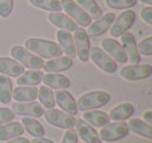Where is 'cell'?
<instances>
[{
  "mask_svg": "<svg viewBox=\"0 0 152 143\" xmlns=\"http://www.w3.org/2000/svg\"><path fill=\"white\" fill-rule=\"evenodd\" d=\"M58 39H59V43H60V47L63 50V52H66V56L68 58L74 59L76 58V50H75V43H74V37L69 32L67 31H58Z\"/></svg>",
  "mask_w": 152,
  "mask_h": 143,
  "instance_id": "d4e9b609",
  "label": "cell"
},
{
  "mask_svg": "<svg viewBox=\"0 0 152 143\" xmlns=\"http://www.w3.org/2000/svg\"><path fill=\"white\" fill-rule=\"evenodd\" d=\"M43 79V72H40L39 70H31V71L23 72L20 76H18V83L19 86H36L42 82Z\"/></svg>",
  "mask_w": 152,
  "mask_h": 143,
  "instance_id": "83f0119b",
  "label": "cell"
},
{
  "mask_svg": "<svg viewBox=\"0 0 152 143\" xmlns=\"http://www.w3.org/2000/svg\"><path fill=\"white\" fill-rule=\"evenodd\" d=\"M37 96H39L40 103H42L43 107H45V109H48V110L55 107V96H53V91L51 90L50 87L42 86V87L39 88Z\"/></svg>",
  "mask_w": 152,
  "mask_h": 143,
  "instance_id": "4dcf8cb0",
  "label": "cell"
},
{
  "mask_svg": "<svg viewBox=\"0 0 152 143\" xmlns=\"http://www.w3.org/2000/svg\"><path fill=\"white\" fill-rule=\"evenodd\" d=\"M74 43H75V50H76V56L80 59V62H88L89 59V37L86 29H76L74 36Z\"/></svg>",
  "mask_w": 152,
  "mask_h": 143,
  "instance_id": "9c48e42d",
  "label": "cell"
},
{
  "mask_svg": "<svg viewBox=\"0 0 152 143\" xmlns=\"http://www.w3.org/2000/svg\"><path fill=\"white\" fill-rule=\"evenodd\" d=\"M0 72L5 76H20L24 72V67L15 59L0 58Z\"/></svg>",
  "mask_w": 152,
  "mask_h": 143,
  "instance_id": "44dd1931",
  "label": "cell"
},
{
  "mask_svg": "<svg viewBox=\"0 0 152 143\" xmlns=\"http://www.w3.org/2000/svg\"><path fill=\"white\" fill-rule=\"evenodd\" d=\"M11 55L23 67H27V68H31V70H36V71L43 68V64H44L42 58H39V56H36L35 54L29 52L28 50H26V48L21 47V45H13V47L11 48Z\"/></svg>",
  "mask_w": 152,
  "mask_h": 143,
  "instance_id": "3957f363",
  "label": "cell"
},
{
  "mask_svg": "<svg viewBox=\"0 0 152 143\" xmlns=\"http://www.w3.org/2000/svg\"><path fill=\"white\" fill-rule=\"evenodd\" d=\"M83 120L87 122L88 125L96 126V127H103V126L110 123V117L105 112L99 111V110H89V111H84Z\"/></svg>",
  "mask_w": 152,
  "mask_h": 143,
  "instance_id": "cb8c5ba5",
  "label": "cell"
},
{
  "mask_svg": "<svg viewBox=\"0 0 152 143\" xmlns=\"http://www.w3.org/2000/svg\"><path fill=\"white\" fill-rule=\"evenodd\" d=\"M137 0H105V4L110 8L115 10H124V8H132L135 7Z\"/></svg>",
  "mask_w": 152,
  "mask_h": 143,
  "instance_id": "d6a6232c",
  "label": "cell"
},
{
  "mask_svg": "<svg viewBox=\"0 0 152 143\" xmlns=\"http://www.w3.org/2000/svg\"><path fill=\"white\" fill-rule=\"evenodd\" d=\"M29 3L36 8L50 11V12H60L63 10L59 0H29Z\"/></svg>",
  "mask_w": 152,
  "mask_h": 143,
  "instance_id": "1f68e13d",
  "label": "cell"
},
{
  "mask_svg": "<svg viewBox=\"0 0 152 143\" xmlns=\"http://www.w3.org/2000/svg\"><path fill=\"white\" fill-rule=\"evenodd\" d=\"M53 96H55V103H58L59 107L63 111H66V114H69V115L77 114L76 102L71 92H68L67 90H60V91H56V94H53Z\"/></svg>",
  "mask_w": 152,
  "mask_h": 143,
  "instance_id": "4fadbf2b",
  "label": "cell"
},
{
  "mask_svg": "<svg viewBox=\"0 0 152 143\" xmlns=\"http://www.w3.org/2000/svg\"><path fill=\"white\" fill-rule=\"evenodd\" d=\"M76 4L80 8H83L91 19H100L103 16L102 7L95 0H76Z\"/></svg>",
  "mask_w": 152,
  "mask_h": 143,
  "instance_id": "f1b7e54d",
  "label": "cell"
},
{
  "mask_svg": "<svg viewBox=\"0 0 152 143\" xmlns=\"http://www.w3.org/2000/svg\"><path fill=\"white\" fill-rule=\"evenodd\" d=\"M129 133L128 125L126 122H115L103 126L100 130V139L104 142H116L126 138Z\"/></svg>",
  "mask_w": 152,
  "mask_h": 143,
  "instance_id": "277c9868",
  "label": "cell"
},
{
  "mask_svg": "<svg viewBox=\"0 0 152 143\" xmlns=\"http://www.w3.org/2000/svg\"><path fill=\"white\" fill-rule=\"evenodd\" d=\"M13 117H15V114H13V111L11 109H7V107L0 109V126L5 125L8 122H12Z\"/></svg>",
  "mask_w": 152,
  "mask_h": 143,
  "instance_id": "d590c367",
  "label": "cell"
},
{
  "mask_svg": "<svg viewBox=\"0 0 152 143\" xmlns=\"http://www.w3.org/2000/svg\"><path fill=\"white\" fill-rule=\"evenodd\" d=\"M121 47L126 51L127 58L128 60H131V63L134 64H139L140 62V54L137 51V45L135 42V36L131 32H124L121 35Z\"/></svg>",
  "mask_w": 152,
  "mask_h": 143,
  "instance_id": "5bb4252c",
  "label": "cell"
},
{
  "mask_svg": "<svg viewBox=\"0 0 152 143\" xmlns=\"http://www.w3.org/2000/svg\"><path fill=\"white\" fill-rule=\"evenodd\" d=\"M7 143H31V141L24 138V136H18V138H13L11 141H8Z\"/></svg>",
  "mask_w": 152,
  "mask_h": 143,
  "instance_id": "f35d334b",
  "label": "cell"
},
{
  "mask_svg": "<svg viewBox=\"0 0 152 143\" xmlns=\"http://www.w3.org/2000/svg\"><path fill=\"white\" fill-rule=\"evenodd\" d=\"M31 143H55L53 141H51V139H47V138H35L34 141H32Z\"/></svg>",
  "mask_w": 152,
  "mask_h": 143,
  "instance_id": "60d3db41",
  "label": "cell"
},
{
  "mask_svg": "<svg viewBox=\"0 0 152 143\" xmlns=\"http://www.w3.org/2000/svg\"><path fill=\"white\" fill-rule=\"evenodd\" d=\"M140 55H145V56H151L152 55V37L148 36L144 40L139 43V48H137Z\"/></svg>",
  "mask_w": 152,
  "mask_h": 143,
  "instance_id": "836d02e7",
  "label": "cell"
},
{
  "mask_svg": "<svg viewBox=\"0 0 152 143\" xmlns=\"http://www.w3.org/2000/svg\"><path fill=\"white\" fill-rule=\"evenodd\" d=\"M12 82L10 76L0 75V102L3 104H8L12 100Z\"/></svg>",
  "mask_w": 152,
  "mask_h": 143,
  "instance_id": "f546056e",
  "label": "cell"
},
{
  "mask_svg": "<svg viewBox=\"0 0 152 143\" xmlns=\"http://www.w3.org/2000/svg\"><path fill=\"white\" fill-rule=\"evenodd\" d=\"M21 125H23V127L26 128L27 133H28L29 135L35 136V138H42V136H44L45 130H44V127H43V125L36 119V118L23 117Z\"/></svg>",
  "mask_w": 152,
  "mask_h": 143,
  "instance_id": "4316f807",
  "label": "cell"
},
{
  "mask_svg": "<svg viewBox=\"0 0 152 143\" xmlns=\"http://www.w3.org/2000/svg\"><path fill=\"white\" fill-rule=\"evenodd\" d=\"M75 126L77 127V135L86 143H103L96 130L92 126H89L87 122H84L83 119L76 120Z\"/></svg>",
  "mask_w": 152,
  "mask_h": 143,
  "instance_id": "e0dca14e",
  "label": "cell"
},
{
  "mask_svg": "<svg viewBox=\"0 0 152 143\" xmlns=\"http://www.w3.org/2000/svg\"><path fill=\"white\" fill-rule=\"evenodd\" d=\"M142 19L147 24H152V7H145L142 10Z\"/></svg>",
  "mask_w": 152,
  "mask_h": 143,
  "instance_id": "74e56055",
  "label": "cell"
},
{
  "mask_svg": "<svg viewBox=\"0 0 152 143\" xmlns=\"http://www.w3.org/2000/svg\"><path fill=\"white\" fill-rule=\"evenodd\" d=\"M37 92L39 88L36 86H19L12 90V96L18 103H29L36 100Z\"/></svg>",
  "mask_w": 152,
  "mask_h": 143,
  "instance_id": "2e32d148",
  "label": "cell"
},
{
  "mask_svg": "<svg viewBox=\"0 0 152 143\" xmlns=\"http://www.w3.org/2000/svg\"><path fill=\"white\" fill-rule=\"evenodd\" d=\"M43 83L45 87L55 88V90H67L71 86V80L63 74H47L43 76Z\"/></svg>",
  "mask_w": 152,
  "mask_h": 143,
  "instance_id": "ffe728a7",
  "label": "cell"
},
{
  "mask_svg": "<svg viewBox=\"0 0 152 143\" xmlns=\"http://www.w3.org/2000/svg\"><path fill=\"white\" fill-rule=\"evenodd\" d=\"M135 19H136V13L132 10H127L124 12H121L118 18H115L112 26H111V36L112 37L121 36L135 23Z\"/></svg>",
  "mask_w": 152,
  "mask_h": 143,
  "instance_id": "ba28073f",
  "label": "cell"
},
{
  "mask_svg": "<svg viewBox=\"0 0 152 143\" xmlns=\"http://www.w3.org/2000/svg\"><path fill=\"white\" fill-rule=\"evenodd\" d=\"M89 58L94 62V64L100 68L102 71L107 72V74H113L118 70V64H116L115 60L110 58L102 48L99 47H94L89 50Z\"/></svg>",
  "mask_w": 152,
  "mask_h": 143,
  "instance_id": "52a82bcc",
  "label": "cell"
},
{
  "mask_svg": "<svg viewBox=\"0 0 152 143\" xmlns=\"http://www.w3.org/2000/svg\"><path fill=\"white\" fill-rule=\"evenodd\" d=\"M26 50L35 54L39 58H47V59L59 58L63 54L61 47L56 42L36 39V37H31V39L26 40Z\"/></svg>",
  "mask_w": 152,
  "mask_h": 143,
  "instance_id": "6da1fadb",
  "label": "cell"
},
{
  "mask_svg": "<svg viewBox=\"0 0 152 143\" xmlns=\"http://www.w3.org/2000/svg\"><path fill=\"white\" fill-rule=\"evenodd\" d=\"M116 15L112 12L105 13L104 16H102L100 19H97L95 23H91L88 26V32L87 34L92 35V36H100V35L105 34L108 29L111 28L113 20H115Z\"/></svg>",
  "mask_w": 152,
  "mask_h": 143,
  "instance_id": "9a60e30c",
  "label": "cell"
},
{
  "mask_svg": "<svg viewBox=\"0 0 152 143\" xmlns=\"http://www.w3.org/2000/svg\"><path fill=\"white\" fill-rule=\"evenodd\" d=\"M144 120H145V123H148V125H152V111H145L144 112Z\"/></svg>",
  "mask_w": 152,
  "mask_h": 143,
  "instance_id": "ab89813d",
  "label": "cell"
},
{
  "mask_svg": "<svg viewBox=\"0 0 152 143\" xmlns=\"http://www.w3.org/2000/svg\"><path fill=\"white\" fill-rule=\"evenodd\" d=\"M43 117H45V120L50 125L59 127V128H64V130H69V128L75 127V123H76V119L74 118V115L66 114V112L60 111V110H56V109L48 110L47 112H44Z\"/></svg>",
  "mask_w": 152,
  "mask_h": 143,
  "instance_id": "8992f818",
  "label": "cell"
},
{
  "mask_svg": "<svg viewBox=\"0 0 152 143\" xmlns=\"http://www.w3.org/2000/svg\"><path fill=\"white\" fill-rule=\"evenodd\" d=\"M102 47H103V51H104L112 60L119 62V63H127V62H128L126 51L123 50L121 44L118 40L107 37V39H104L102 42Z\"/></svg>",
  "mask_w": 152,
  "mask_h": 143,
  "instance_id": "8fae6325",
  "label": "cell"
},
{
  "mask_svg": "<svg viewBox=\"0 0 152 143\" xmlns=\"http://www.w3.org/2000/svg\"><path fill=\"white\" fill-rule=\"evenodd\" d=\"M128 128L132 133L137 134L140 136H144L145 139H152V127L144 120L137 119V118H132L128 123Z\"/></svg>",
  "mask_w": 152,
  "mask_h": 143,
  "instance_id": "484cf974",
  "label": "cell"
},
{
  "mask_svg": "<svg viewBox=\"0 0 152 143\" xmlns=\"http://www.w3.org/2000/svg\"><path fill=\"white\" fill-rule=\"evenodd\" d=\"M15 115L20 117H29V118H40L44 115V107L42 104H37L36 102L29 103H15L12 104V109Z\"/></svg>",
  "mask_w": 152,
  "mask_h": 143,
  "instance_id": "7c38bea8",
  "label": "cell"
},
{
  "mask_svg": "<svg viewBox=\"0 0 152 143\" xmlns=\"http://www.w3.org/2000/svg\"><path fill=\"white\" fill-rule=\"evenodd\" d=\"M72 59L68 56H59V58H53L50 62H45L43 64V70L50 74H58V72H63L66 70L72 67Z\"/></svg>",
  "mask_w": 152,
  "mask_h": 143,
  "instance_id": "d6986e66",
  "label": "cell"
},
{
  "mask_svg": "<svg viewBox=\"0 0 152 143\" xmlns=\"http://www.w3.org/2000/svg\"><path fill=\"white\" fill-rule=\"evenodd\" d=\"M139 1H142V3H144V4H147V5H152V0H139Z\"/></svg>",
  "mask_w": 152,
  "mask_h": 143,
  "instance_id": "b9f144b4",
  "label": "cell"
},
{
  "mask_svg": "<svg viewBox=\"0 0 152 143\" xmlns=\"http://www.w3.org/2000/svg\"><path fill=\"white\" fill-rule=\"evenodd\" d=\"M13 8V0H0V16L1 18H8L12 12Z\"/></svg>",
  "mask_w": 152,
  "mask_h": 143,
  "instance_id": "e575fe53",
  "label": "cell"
},
{
  "mask_svg": "<svg viewBox=\"0 0 152 143\" xmlns=\"http://www.w3.org/2000/svg\"><path fill=\"white\" fill-rule=\"evenodd\" d=\"M48 20H50V23H52L53 26L61 28L63 31L75 32L76 29H77V24H76L68 15H66V13L51 12L50 15H48Z\"/></svg>",
  "mask_w": 152,
  "mask_h": 143,
  "instance_id": "ac0fdd59",
  "label": "cell"
},
{
  "mask_svg": "<svg viewBox=\"0 0 152 143\" xmlns=\"http://www.w3.org/2000/svg\"><path fill=\"white\" fill-rule=\"evenodd\" d=\"M24 133V127L19 122H8L7 125L0 126V141H11L20 136Z\"/></svg>",
  "mask_w": 152,
  "mask_h": 143,
  "instance_id": "603a6c76",
  "label": "cell"
},
{
  "mask_svg": "<svg viewBox=\"0 0 152 143\" xmlns=\"http://www.w3.org/2000/svg\"><path fill=\"white\" fill-rule=\"evenodd\" d=\"M111 100V95L105 91H89V92L81 95L77 99V111H89L103 107Z\"/></svg>",
  "mask_w": 152,
  "mask_h": 143,
  "instance_id": "7a4b0ae2",
  "label": "cell"
},
{
  "mask_svg": "<svg viewBox=\"0 0 152 143\" xmlns=\"http://www.w3.org/2000/svg\"><path fill=\"white\" fill-rule=\"evenodd\" d=\"M61 143H77V133L75 130H72V128H69L63 135Z\"/></svg>",
  "mask_w": 152,
  "mask_h": 143,
  "instance_id": "8d00e7d4",
  "label": "cell"
},
{
  "mask_svg": "<svg viewBox=\"0 0 152 143\" xmlns=\"http://www.w3.org/2000/svg\"><path fill=\"white\" fill-rule=\"evenodd\" d=\"M152 75V66L150 64H134L127 66L120 71V76L127 80H142Z\"/></svg>",
  "mask_w": 152,
  "mask_h": 143,
  "instance_id": "30bf717a",
  "label": "cell"
},
{
  "mask_svg": "<svg viewBox=\"0 0 152 143\" xmlns=\"http://www.w3.org/2000/svg\"><path fill=\"white\" fill-rule=\"evenodd\" d=\"M60 4L61 8L66 11V15H68L76 24H79L81 27H88L91 24L92 19L89 18L88 13L83 8H80L76 4L75 0H61Z\"/></svg>",
  "mask_w": 152,
  "mask_h": 143,
  "instance_id": "5b68a950",
  "label": "cell"
},
{
  "mask_svg": "<svg viewBox=\"0 0 152 143\" xmlns=\"http://www.w3.org/2000/svg\"><path fill=\"white\" fill-rule=\"evenodd\" d=\"M134 112H135L134 104L126 102V103H121L119 106H116L115 109L111 110L108 117H110V119L115 120V122H124L126 119H129Z\"/></svg>",
  "mask_w": 152,
  "mask_h": 143,
  "instance_id": "7402d4cb",
  "label": "cell"
}]
</instances>
